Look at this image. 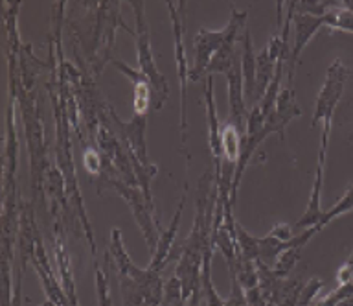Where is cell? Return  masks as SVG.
Returning <instances> with one entry per match:
<instances>
[{
	"instance_id": "cell-15",
	"label": "cell",
	"mask_w": 353,
	"mask_h": 306,
	"mask_svg": "<svg viewBox=\"0 0 353 306\" xmlns=\"http://www.w3.org/2000/svg\"><path fill=\"white\" fill-rule=\"evenodd\" d=\"M350 140H353V133H352V135H350Z\"/></svg>"
},
{
	"instance_id": "cell-11",
	"label": "cell",
	"mask_w": 353,
	"mask_h": 306,
	"mask_svg": "<svg viewBox=\"0 0 353 306\" xmlns=\"http://www.w3.org/2000/svg\"><path fill=\"white\" fill-rule=\"evenodd\" d=\"M350 211H353V187H350V189H347L346 194L342 195L341 200L336 201V205L333 207V209H330V211L325 212L324 220H322V222H320L316 227H319V231H320V229H324L327 223L333 222L335 218L344 216V214H347Z\"/></svg>"
},
{
	"instance_id": "cell-7",
	"label": "cell",
	"mask_w": 353,
	"mask_h": 306,
	"mask_svg": "<svg viewBox=\"0 0 353 306\" xmlns=\"http://www.w3.org/2000/svg\"><path fill=\"white\" fill-rule=\"evenodd\" d=\"M186 194L188 190H184L181 201H179V209H176L175 216L171 220L170 227L162 231V236H159V244H157V249L153 251V256H151V264H149V269L154 273L164 271L165 264H168V258L171 256V249H173V242H175L176 231H179V225H181L182 220V211H184V203H186Z\"/></svg>"
},
{
	"instance_id": "cell-5",
	"label": "cell",
	"mask_w": 353,
	"mask_h": 306,
	"mask_svg": "<svg viewBox=\"0 0 353 306\" xmlns=\"http://www.w3.org/2000/svg\"><path fill=\"white\" fill-rule=\"evenodd\" d=\"M223 43H225V30L223 32H212L206 28L199 30V34L195 35V43H193L195 59H193V67L190 70V82H199L208 73L210 63L223 46Z\"/></svg>"
},
{
	"instance_id": "cell-6",
	"label": "cell",
	"mask_w": 353,
	"mask_h": 306,
	"mask_svg": "<svg viewBox=\"0 0 353 306\" xmlns=\"http://www.w3.org/2000/svg\"><path fill=\"white\" fill-rule=\"evenodd\" d=\"M228 78V104H230V117L228 124L236 126L241 133L247 129V102H245V89H243V68L241 63L236 61L226 73Z\"/></svg>"
},
{
	"instance_id": "cell-3",
	"label": "cell",
	"mask_w": 353,
	"mask_h": 306,
	"mask_svg": "<svg viewBox=\"0 0 353 306\" xmlns=\"http://www.w3.org/2000/svg\"><path fill=\"white\" fill-rule=\"evenodd\" d=\"M171 15V24H173V37H175V59L176 68H179V78H181V133H182V151H186V135H188V113H186V100H188V84H190V68H188L186 46H184V17L181 15L184 12H176L173 2H168Z\"/></svg>"
},
{
	"instance_id": "cell-4",
	"label": "cell",
	"mask_w": 353,
	"mask_h": 306,
	"mask_svg": "<svg viewBox=\"0 0 353 306\" xmlns=\"http://www.w3.org/2000/svg\"><path fill=\"white\" fill-rule=\"evenodd\" d=\"M291 8V2H287ZM292 17L291 23L294 24V46H292L291 56L285 63V73H287V85L291 87L292 76H294V67H296L300 54L303 52L305 45L309 41L313 39L314 34L319 32L322 26H325V17H314V15H307V13H294L291 8Z\"/></svg>"
},
{
	"instance_id": "cell-14",
	"label": "cell",
	"mask_w": 353,
	"mask_h": 306,
	"mask_svg": "<svg viewBox=\"0 0 353 306\" xmlns=\"http://www.w3.org/2000/svg\"><path fill=\"white\" fill-rule=\"evenodd\" d=\"M336 278L341 284H347L353 280V253L352 256L347 258V262H344V266L336 271Z\"/></svg>"
},
{
	"instance_id": "cell-8",
	"label": "cell",
	"mask_w": 353,
	"mask_h": 306,
	"mask_svg": "<svg viewBox=\"0 0 353 306\" xmlns=\"http://www.w3.org/2000/svg\"><path fill=\"white\" fill-rule=\"evenodd\" d=\"M206 111H208V139H210V150L214 155L215 162V175L221 173V159H223V151H221V126L217 120V113H215V102H214V76H208L206 79Z\"/></svg>"
},
{
	"instance_id": "cell-16",
	"label": "cell",
	"mask_w": 353,
	"mask_h": 306,
	"mask_svg": "<svg viewBox=\"0 0 353 306\" xmlns=\"http://www.w3.org/2000/svg\"><path fill=\"white\" fill-rule=\"evenodd\" d=\"M350 74H353V68H350Z\"/></svg>"
},
{
	"instance_id": "cell-13",
	"label": "cell",
	"mask_w": 353,
	"mask_h": 306,
	"mask_svg": "<svg viewBox=\"0 0 353 306\" xmlns=\"http://www.w3.org/2000/svg\"><path fill=\"white\" fill-rule=\"evenodd\" d=\"M322 286H324V284L320 283L319 278H311V280L302 288V294H300V299H298V306L311 305V299L319 294V289L322 288Z\"/></svg>"
},
{
	"instance_id": "cell-1",
	"label": "cell",
	"mask_w": 353,
	"mask_h": 306,
	"mask_svg": "<svg viewBox=\"0 0 353 306\" xmlns=\"http://www.w3.org/2000/svg\"><path fill=\"white\" fill-rule=\"evenodd\" d=\"M350 76V68L344 67L341 59H335L331 63V67L325 73V79L322 89L316 98V106H314V117L311 126L316 128L319 122H322V135H320V150H319V161L316 166L324 168L325 155H327V146H330V135L331 126H333V115L339 106L342 93H344V84L346 78Z\"/></svg>"
},
{
	"instance_id": "cell-10",
	"label": "cell",
	"mask_w": 353,
	"mask_h": 306,
	"mask_svg": "<svg viewBox=\"0 0 353 306\" xmlns=\"http://www.w3.org/2000/svg\"><path fill=\"white\" fill-rule=\"evenodd\" d=\"M243 148V133L236 126L232 124H223L221 128V151H223V159L230 164H236L239 161Z\"/></svg>"
},
{
	"instance_id": "cell-9",
	"label": "cell",
	"mask_w": 353,
	"mask_h": 306,
	"mask_svg": "<svg viewBox=\"0 0 353 306\" xmlns=\"http://www.w3.org/2000/svg\"><path fill=\"white\" fill-rule=\"evenodd\" d=\"M243 89H245V102H254L256 96V56L252 50V37L250 30H243Z\"/></svg>"
},
{
	"instance_id": "cell-12",
	"label": "cell",
	"mask_w": 353,
	"mask_h": 306,
	"mask_svg": "<svg viewBox=\"0 0 353 306\" xmlns=\"http://www.w3.org/2000/svg\"><path fill=\"white\" fill-rule=\"evenodd\" d=\"M225 306H248L247 300V294H245V289L239 283H237V278L232 277V289H230V297L225 300Z\"/></svg>"
},
{
	"instance_id": "cell-2",
	"label": "cell",
	"mask_w": 353,
	"mask_h": 306,
	"mask_svg": "<svg viewBox=\"0 0 353 306\" xmlns=\"http://www.w3.org/2000/svg\"><path fill=\"white\" fill-rule=\"evenodd\" d=\"M143 2H132L134 8V17H137V48H138V63H140V73L151 82L154 93V109L159 111L160 107L164 106L165 98H168V82L159 68L154 65L153 50H151V43H149V26L143 17Z\"/></svg>"
}]
</instances>
